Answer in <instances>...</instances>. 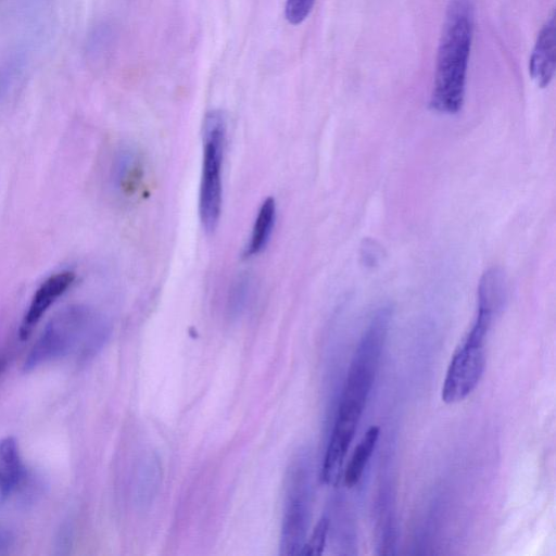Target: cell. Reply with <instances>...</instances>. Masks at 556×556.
I'll return each mask as SVG.
<instances>
[{
	"label": "cell",
	"instance_id": "obj_1",
	"mask_svg": "<svg viewBox=\"0 0 556 556\" xmlns=\"http://www.w3.org/2000/svg\"><path fill=\"white\" fill-rule=\"evenodd\" d=\"M391 318L392 308L380 307L356 346L321 466V479L327 484L336 485L343 473L346 453L375 382Z\"/></svg>",
	"mask_w": 556,
	"mask_h": 556
},
{
	"label": "cell",
	"instance_id": "obj_14",
	"mask_svg": "<svg viewBox=\"0 0 556 556\" xmlns=\"http://www.w3.org/2000/svg\"><path fill=\"white\" fill-rule=\"evenodd\" d=\"M254 290L253 278L248 274L239 275L231 283L227 311L230 318H238L245 311Z\"/></svg>",
	"mask_w": 556,
	"mask_h": 556
},
{
	"label": "cell",
	"instance_id": "obj_15",
	"mask_svg": "<svg viewBox=\"0 0 556 556\" xmlns=\"http://www.w3.org/2000/svg\"><path fill=\"white\" fill-rule=\"evenodd\" d=\"M330 529V518L325 515L317 522L311 538L305 541L301 554L320 555L324 552L327 535Z\"/></svg>",
	"mask_w": 556,
	"mask_h": 556
},
{
	"label": "cell",
	"instance_id": "obj_18",
	"mask_svg": "<svg viewBox=\"0 0 556 556\" xmlns=\"http://www.w3.org/2000/svg\"><path fill=\"white\" fill-rule=\"evenodd\" d=\"M3 498L0 496V554L3 553L11 544L12 541V532L10 530L9 523L4 518L1 502Z\"/></svg>",
	"mask_w": 556,
	"mask_h": 556
},
{
	"label": "cell",
	"instance_id": "obj_4",
	"mask_svg": "<svg viewBox=\"0 0 556 556\" xmlns=\"http://www.w3.org/2000/svg\"><path fill=\"white\" fill-rule=\"evenodd\" d=\"M313 459L306 448L291 458L285 477L280 553L301 554L306 541L313 500Z\"/></svg>",
	"mask_w": 556,
	"mask_h": 556
},
{
	"label": "cell",
	"instance_id": "obj_16",
	"mask_svg": "<svg viewBox=\"0 0 556 556\" xmlns=\"http://www.w3.org/2000/svg\"><path fill=\"white\" fill-rule=\"evenodd\" d=\"M23 59L21 55H13L0 63V101L7 94L17 72L21 68Z\"/></svg>",
	"mask_w": 556,
	"mask_h": 556
},
{
	"label": "cell",
	"instance_id": "obj_5",
	"mask_svg": "<svg viewBox=\"0 0 556 556\" xmlns=\"http://www.w3.org/2000/svg\"><path fill=\"white\" fill-rule=\"evenodd\" d=\"M226 118L222 111H210L203 124V162L199 214L204 230L212 233L219 222L223 202V160Z\"/></svg>",
	"mask_w": 556,
	"mask_h": 556
},
{
	"label": "cell",
	"instance_id": "obj_9",
	"mask_svg": "<svg viewBox=\"0 0 556 556\" xmlns=\"http://www.w3.org/2000/svg\"><path fill=\"white\" fill-rule=\"evenodd\" d=\"M555 34L553 15L541 28L529 61V73L541 88L548 86L555 74Z\"/></svg>",
	"mask_w": 556,
	"mask_h": 556
},
{
	"label": "cell",
	"instance_id": "obj_12",
	"mask_svg": "<svg viewBox=\"0 0 556 556\" xmlns=\"http://www.w3.org/2000/svg\"><path fill=\"white\" fill-rule=\"evenodd\" d=\"M276 222V203L273 198H267L262 203L255 218L250 241L245 248L247 257L254 256L263 252L273 233Z\"/></svg>",
	"mask_w": 556,
	"mask_h": 556
},
{
	"label": "cell",
	"instance_id": "obj_8",
	"mask_svg": "<svg viewBox=\"0 0 556 556\" xmlns=\"http://www.w3.org/2000/svg\"><path fill=\"white\" fill-rule=\"evenodd\" d=\"M144 170L140 153L134 148L121 149L112 163L111 185L116 194L130 199L139 191Z\"/></svg>",
	"mask_w": 556,
	"mask_h": 556
},
{
	"label": "cell",
	"instance_id": "obj_3",
	"mask_svg": "<svg viewBox=\"0 0 556 556\" xmlns=\"http://www.w3.org/2000/svg\"><path fill=\"white\" fill-rule=\"evenodd\" d=\"M110 336L108 320L96 309L81 304L56 313L28 352L24 370L71 354L89 358L97 354Z\"/></svg>",
	"mask_w": 556,
	"mask_h": 556
},
{
	"label": "cell",
	"instance_id": "obj_7",
	"mask_svg": "<svg viewBox=\"0 0 556 556\" xmlns=\"http://www.w3.org/2000/svg\"><path fill=\"white\" fill-rule=\"evenodd\" d=\"M76 275L72 270H61L46 278L36 289L22 318L18 337L26 340L47 311L72 287Z\"/></svg>",
	"mask_w": 556,
	"mask_h": 556
},
{
	"label": "cell",
	"instance_id": "obj_13",
	"mask_svg": "<svg viewBox=\"0 0 556 556\" xmlns=\"http://www.w3.org/2000/svg\"><path fill=\"white\" fill-rule=\"evenodd\" d=\"M379 434L380 428L378 426H371L355 447L354 453L343 471L344 484L348 488H353L359 482L369 458L376 448Z\"/></svg>",
	"mask_w": 556,
	"mask_h": 556
},
{
	"label": "cell",
	"instance_id": "obj_10",
	"mask_svg": "<svg viewBox=\"0 0 556 556\" xmlns=\"http://www.w3.org/2000/svg\"><path fill=\"white\" fill-rule=\"evenodd\" d=\"M26 478L17 443L14 438L0 440V496L8 500L22 485Z\"/></svg>",
	"mask_w": 556,
	"mask_h": 556
},
{
	"label": "cell",
	"instance_id": "obj_11",
	"mask_svg": "<svg viewBox=\"0 0 556 556\" xmlns=\"http://www.w3.org/2000/svg\"><path fill=\"white\" fill-rule=\"evenodd\" d=\"M162 464L155 453H147L139 462L135 480V502L139 508L149 507L161 485Z\"/></svg>",
	"mask_w": 556,
	"mask_h": 556
},
{
	"label": "cell",
	"instance_id": "obj_17",
	"mask_svg": "<svg viewBox=\"0 0 556 556\" xmlns=\"http://www.w3.org/2000/svg\"><path fill=\"white\" fill-rule=\"evenodd\" d=\"M315 0H286V17L290 24H301L311 13Z\"/></svg>",
	"mask_w": 556,
	"mask_h": 556
},
{
	"label": "cell",
	"instance_id": "obj_2",
	"mask_svg": "<svg viewBox=\"0 0 556 556\" xmlns=\"http://www.w3.org/2000/svg\"><path fill=\"white\" fill-rule=\"evenodd\" d=\"M473 13V0L448 1L430 100V106L440 113L455 114L463 106Z\"/></svg>",
	"mask_w": 556,
	"mask_h": 556
},
{
	"label": "cell",
	"instance_id": "obj_6",
	"mask_svg": "<svg viewBox=\"0 0 556 556\" xmlns=\"http://www.w3.org/2000/svg\"><path fill=\"white\" fill-rule=\"evenodd\" d=\"M493 316L478 311L470 330L454 352L443 381L441 397L447 404L465 400L478 386L485 368L484 344Z\"/></svg>",
	"mask_w": 556,
	"mask_h": 556
}]
</instances>
